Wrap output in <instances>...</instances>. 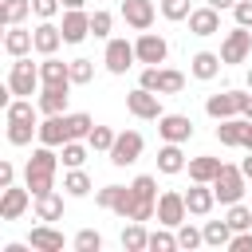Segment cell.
Returning a JSON list of instances; mask_svg holds the SVG:
<instances>
[{
  "label": "cell",
  "mask_w": 252,
  "mask_h": 252,
  "mask_svg": "<svg viewBox=\"0 0 252 252\" xmlns=\"http://www.w3.org/2000/svg\"><path fill=\"white\" fill-rule=\"evenodd\" d=\"M55 169H59V154H55V146H43V142H39V146L32 150L28 165H24V185L32 189V197L55 189Z\"/></svg>",
  "instance_id": "1"
},
{
  "label": "cell",
  "mask_w": 252,
  "mask_h": 252,
  "mask_svg": "<svg viewBox=\"0 0 252 252\" xmlns=\"http://www.w3.org/2000/svg\"><path fill=\"white\" fill-rule=\"evenodd\" d=\"M8 87H12V94H16V98H32V91H39V87H43V79H39V63H32L28 55L12 59Z\"/></svg>",
  "instance_id": "2"
},
{
  "label": "cell",
  "mask_w": 252,
  "mask_h": 252,
  "mask_svg": "<svg viewBox=\"0 0 252 252\" xmlns=\"http://www.w3.org/2000/svg\"><path fill=\"white\" fill-rule=\"evenodd\" d=\"M130 189H134V217H130V220H150V217H158V177L138 173V177L130 181Z\"/></svg>",
  "instance_id": "3"
},
{
  "label": "cell",
  "mask_w": 252,
  "mask_h": 252,
  "mask_svg": "<svg viewBox=\"0 0 252 252\" xmlns=\"http://www.w3.org/2000/svg\"><path fill=\"white\" fill-rule=\"evenodd\" d=\"M248 177H244V169L240 165H220V173L213 177V193H217V201L220 205H236L240 197H244V185Z\"/></svg>",
  "instance_id": "4"
},
{
  "label": "cell",
  "mask_w": 252,
  "mask_h": 252,
  "mask_svg": "<svg viewBox=\"0 0 252 252\" xmlns=\"http://www.w3.org/2000/svg\"><path fill=\"white\" fill-rule=\"evenodd\" d=\"M146 91H158V94H181L185 91V75L173 71V67H142V79H138Z\"/></svg>",
  "instance_id": "5"
},
{
  "label": "cell",
  "mask_w": 252,
  "mask_h": 252,
  "mask_svg": "<svg viewBox=\"0 0 252 252\" xmlns=\"http://www.w3.org/2000/svg\"><path fill=\"white\" fill-rule=\"evenodd\" d=\"M94 205H98V209H110V213L122 217V220H130V217H134V189H130V185H102V189L94 193Z\"/></svg>",
  "instance_id": "6"
},
{
  "label": "cell",
  "mask_w": 252,
  "mask_h": 252,
  "mask_svg": "<svg viewBox=\"0 0 252 252\" xmlns=\"http://www.w3.org/2000/svg\"><path fill=\"white\" fill-rule=\"evenodd\" d=\"M126 110H130L134 118H146V122H158V118L165 114V110H161V94H158V91H146L142 83L126 94Z\"/></svg>",
  "instance_id": "7"
},
{
  "label": "cell",
  "mask_w": 252,
  "mask_h": 252,
  "mask_svg": "<svg viewBox=\"0 0 252 252\" xmlns=\"http://www.w3.org/2000/svg\"><path fill=\"white\" fill-rule=\"evenodd\" d=\"M142 150H146V138L138 130H122L110 146V165H134L142 158Z\"/></svg>",
  "instance_id": "8"
},
{
  "label": "cell",
  "mask_w": 252,
  "mask_h": 252,
  "mask_svg": "<svg viewBox=\"0 0 252 252\" xmlns=\"http://www.w3.org/2000/svg\"><path fill=\"white\" fill-rule=\"evenodd\" d=\"M252 55V32L248 28H232V32H224V39H220V59L224 63H244Z\"/></svg>",
  "instance_id": "9"
},
{
  "label": "cell",
  "mask_w": 252,
  "mask_h": 252,
  "mask_svg": "<svg viewBox=\"0 0 252 252\" xmlns=\"http://www.w3.org/2000/svg\"><path fill=\"white\" fill-rule=\"evenodd\" d=\"M102 63H106L110 75H126V71L138 63V51H134V43H126V39H106Z\"/></svg>",
  "instance_id": "10"
},
{
  "label": "cell",
  "mask_w": 252,
  "mask_h": 252,
  "mask_svg": "<svg viewBox=\"0 0 252 252\" xmlns=\"http://www.w3.org/2000/svg\"><path fill=\"white\" fill-rule=\"evenodd\" d=\"M181 220H189V205H185V193H177V189L161 193V197H158V224H165V228H177Z\"/></svg>",
  "instance_id": "11"
},
{
  "label": "cell",
  "mask_w": 252,
  "mask_h": 252,
  "mask_svg": "<svg viewBox=\"0 0 252 252\" xmlns=\"http://www.w3.org/2000/svg\"><path fill=\"white\" fill-rule=\"evenodd\" d=\"M134 51H138V63H146V67H161L165 55H169V43H165L158 32H142L138 43H134Z\"/></svg>",
  "instance_id": "12"
},
{
  "label": "cell",
  "mask_w": 252,
  "mask_h": 252,
  "mask_svg": "<svg viewBox=\"0 0 252 252\" xmlns=\"http://www.w3.org/2000/svg\"><path fill=\"white\" fill-rule=\"evenodd\" d=\"M32 205V189L28 185H8L0 193V220H20Z\"/></svg>",
  "instance_id": "13"
},
{
  "label": "cell",
  "mask_w": 252,
  "mask_h": 252,
  "mask_svg": "<svg viewBox=\"0 0 252 252\" xmlns=\"http://www.w3.org/2000/svg\"><path fill=\"white\" fill-rule=\"evenodd\" d=\"M154 16H158L154 0H122V20H126L134 32H150V28H154Z\"/></svg>",
  "instance_id": "14"
},
{
  "label": "cell",
  "mask_w": 252,
  "mask_h": 252,
  "mask_svg": "<svg viewBox=\"0 0 252 252\" xmlns=\"http://www.w3.org/2000/svg\"><path fill=\"white\" fill-rule=\"evenodd\" d=\"M158 134H161V142H189L193 138V118L189 114H161Z\"/></svg>",
  "instance_id": "15"
},
{
  "label": "cell",
  "mask_w": 252,
  "mask_h": 252,
  "mask_svg": "<svg viewBox=\"0 0 252 252\" xmlns=\"http://www.w3.org/2000/svg\"><path fill=\"white\" fill-rule=\"evenodd\" d=\"M59 32H63V39H67V43H83V39L91 35V16H87L83 8H67V12H63Z\"/></svg>",
  "instance_id": "16"
},
{
  "label": "cell",
  "mask_w": 252,
  "mask_h": 252,
  "mask_svg": "<svg viewBox=\"0 0 252 252\" xmlns=\"http://www.w3.org/2000/svg\"><path fill=\"white\" fill-rule=\"evenodd\" d=\"M205 114L209 118H236L240 114V91H220V94H209L205 98Z\"/></svg>",
  "instance_id": "17"
},
{
  "label": "cell",
  "mask_w": 252,
  "mask_h": 252,
  "mask_svg": "<svg viewBox=\"0 0 252 252\" xmlns=\"http://www.w3.org/2000/svg\"><path fill=\"white\" fill-rule=\"evenodd\" d=\"M32 35H35V51L39 55H55L67 39H63V32H59V24H51V20H39L35 28H32Z\"/></svg>",
  "instance_id": "18"
},
{
  "label": "cell",
  "mask_w": 252,
  "mask_h": 252,
  "mask_svg": "<svg viewBox=\"0 0 252 252\" xmlns=\"http://www.w3.org/2000/svg\"><path fill=\"white\" fill-rule=\"evenodd\" d=\"M185 205H189V217H209L213 205H217V193L209 181H193V189L185 193Z\"/></svg>",
  "instance_id": "19"
},
{
  "label": "cell",
  "mask_w": 252,
  "mask_h": 252,
  "mask_svg": "<svg viewBox=\"0 0 252 252\" xmlns=\"http://www.w3.org/2000/svg\"><path fill=\"white\" fill-rule=\"evenodd\" d=\"M189 32L201 35V39H205V35H217V32H220V12H217L213 4L193 8V12H189Z\"/></svg>",
  "instance_id": "20"
},
{
  "label": "cell",
  "mask_w": 252,
  "mask_h": 252,
  "mask_svg": "<svg viewBox=\"0 0 252 252\" xmlns=\"http://www.w3.org/2000/svg\"><path fill=\"white\" fill-rule=\"evenodd\" d=\"M39 79H43V87H75V83H71V63L55 59V55H43Z\"/></svg>",
  "instance_id": "21"
},
{
  "label": "cell",
  "mask_w": 252,
  "mask_h": 252,
  "mask_svg": "<svg viewBox=\"0 0 252 252\" xmlns=\"http://www.w3.org/2000/svg\"><path fill=\"white\" fill-rule=\"evenodd\" d=\"M4 51H8L12 59H20V55H32V51H35V35H32L28 28H20V24H12V28L4 32Z\"/></svg>",
  "instance_id": "22"
},
{
  "label": "cell",
  "mask_w": 252,
  "mask_h": 252,
  "mask_svg": "<svg viewBox=\"0 0 252 252\" xmlns=\"http://www.w3.org/2000/svg\"><path fill=\"white\" fill-rule=\"evenodd\" d=\"M220 67H224V59H220L217 51H197V55L189 59V75H193V79H201V83L217 79V75H220Z\"/></svg>",
  "instance_id": "23"
},
{
  "label": "cell",
  "mask_w": 252,
  "mask_h": 252,
  "mask_svg": "<svg viewBox=\"0 0 252 252\" xmlns=\"http://www.w3.org/2000/svg\"><path fill=\"white\" fill-rule=\"evenodd\" d=\"M71 87H39V114H67V94Z\"/></svg>",
  "instance_id": "24"
},
{
  "label": "cell",
  "mask_w": 252,
  "mask_h": 252,
  "mask_svg": "<svg viewBox=\"0 0 252 252\" xmlns=\"http://www.w3.org/2000/svg\"><path fill=\"white\" fill-rule=\"evenodd\" d=\"M220 165H224L220 158H213V154H197V158H189L185 169H189V181H209V185H213V177L220 173Z\"/></svg>",
  "instance_id": "25"
},
{
  "label": "cell",
  "mask_w": 252,
  "mask_h": 252,
  "mask_svg": "<svg viewBox=\"0 0 252 252\" xmlns=\"http://www.w3.org/2000/svg\"><path fill=\"white\" fill-rule=\"evenodd\" d=\"M28 244H32V248H39V252H63V232H59V228H51V224L43 220V224H35V228H32Z\"/></svg>",
  "instance_id": "26"
},
{
  "label": "cell",
  "mask_w": 252,
  "mask_h": 252,
  "mask_svg": "<svg viewBox=\"0 0 252 252\" xmlns=\"http://www.w3.org/2000/svg\"><path fill=\"white\" fill-rule=\"evenodd\" d=\"M244 130H248V118L236 114V118H220L217 126V142L220 146H244Z\"/></svg>",
  "instance_id": "27"
},
{
  "label": "cell",
  "mask_w": 252,
  "mask_h": 252,
  "mask_svg": "<svg viewBox=\"0 0 252 252\" xmlns=\"http://www.w3.org/2000/svg\"><path fill=\"white\" fill-rule=\"evenodd\" d=\"M185 165H189V158L181 154V142H165V146L158 150V169H161V173L173 177V173H181Z\"/></svg>",
  "instance_id": "28"
},
{
  "label": "cell",
  "mask_w": 252,
  "mask_h": 252,
  "mask_svg": "<svg viewBox=\"0 0 252 252\" xmlns=\"http://www.w3.org/2000/svg\"><path fill=\"white\" fill-rule=\"evenodd\" d=\"M39 142L43 146H63L67 142V122H63V114H47L43 122H39Z\"/></svg>",
  "instance_id": "29"
},
{
  "label": "cell",
  "mask_w": 252,
  "mask_h": 252,
  "mask_svg": "<svg viewBox=\"0 0 252 252\" xmlns=\"http://www.w3.org/2000/svg\"><path fill=\"white\" fill-rule=\"evenodd\" d=\"M35 217H39V220H47V224H51V220H59V217H63V193H55V189L39 193V197H35Z\"/></svg>",
  "instance_id": "30"
},
{
  "label": "cell",
  "mask_w": 252,
  "mask_h": 252,
  "mask_svg": "<svg viewBox=\"0 0 252 252\" xmlns=\"http://www.w3.org/2000/svg\"><path fill=\"white\" fill-rule=\"evenodd\" d=\"M122 248H126V252H146V248H150L146 220H130V224L122 228Z\"/></svg>",
  "instance_id": "31"
},
{
  "label": "cell",
  "mask_w": 252,
  "mask_h": 252,
  "mask_svg": "<svg viewBox=\"0 0 252 252\" xmlns=\"http://www.w3.org/2000/svg\"><path fill=\"white\" fill-rule=\"evenodd\" d=\"M87 154H91V142H83V138H71V142L59 146V158H63L67 169H79V165L87 161Z\"/></svg>",
  "instance_id": "32"
},
{
  "label": "cell",
  "mask_w": 252,
  "mask_h": 252,
  "mask_svg": "<svg viewBox=\"0 0 252 252\" xmlns=\"http://www.w3.org/2000/svg\"><path fill=\"white\" fill-rule=\"evenodd\" d=\"M35 114H39V106H32V98H12L4 106V122H39Z\"/></svg>",
  "instance_id": "33"
},
{
  "label": "cell",
  "mask_w": 252,
  "mask_h": 252,
  "mask_svg": "<svg viewBox=\"0 0 252 252\" xmlns=\"http://www.w3.org/2000/svg\"><path fill=\"white\" fill-rule=\"evenodd\" d=\"M205 244L209 248H228V240H232V224L228 220H205Z\"/></svg>",
  "instance_id": "34"
},
{
  "label": "cell",
  "mask_w": 252,
  "mask_h": 252,
  "mask_svg": "<svg viewBox=\"0 0 252 252\" xmlns=\"http://www.w3.org/2000/svg\"><path fill=\"white\" fill-rule=\"evenodd\" d=\"M32 16V0H4L0 4V24L12 28V24H24Z\"/></svg>",
  "instance_id": "35"
},
{
  "label": "cell",
  "mask_w": 252,
  "mask_h": 252,
  "mask_svg": "<svg viewBox=\"0 0 252 252\" xmlns=\"http://www.w3.org/2000/svg\"><path fill=\"white\" fill-rule=\"evenodd\" d=\"M91 189H94V185H91V177L83 173V165H79V169H67V173H63V193H67V197H87Z\"/></svg>",
  "instance_id": "36"
},
{
  "label": "cell",
  "mask_w": 252,
  "mask_h": 252,
  "mask_svg": "<svg viewBox=\"0 0 252 252\" xmlns=\"http://www.w3.org/2000/svg\"><path fill=\"white\" fill-rule=\"evenodd\" d=\"M63 122H67V142H71V138H83V142H87V134L94 130V118H91V114H83V110L63 114Z\"/></svg>",
  "instance_id": "37"
},
{
  "label": "cell",
  "mask_w": 252,
  "mask_h": 252,
  "mask_svg": "<svg viewBox=\"0 0 252 252\" xmlns=\"http://www.w3.org/2000/svg\"><path fill=\"white\" fill-rule=\"evenodd\" d=\"M32 138H39V122H8V142L12 146H28Z\"/></svg>",
  "instance_id": "38"
},
{
  "label": "cell",
  "mask_w": 252,
  "mask_h": 252,
  "mask_svg": "<svg viewBox=\"0 0 252 252\" xmlns=\"http://www.w3.org/2000/svg\"><path fill=\"white\" fill-rule=\"evenodd\" d=\"M181 244H177V232L173 228H158V232H150V252H177Z\"/></svg>",
  "instance_id": "39"
},
{
  "label": "cell",
  "mask_w": 252,
  "mask_h": 252,
  "mask_svg": "<svg viewBox=\"0 0 252 252\" xmlns=\"http://www.w3.org/2000/svg\"><path fill=\"white\" fill-rule=\"evenodd\" d=\"M114 138H118V134H114L110 126H94V130L87 134V142H91V150H94V154H110Z\"/></svg>",
  "instance_id": "40"
},
{
  "label": "cell",
  "mask_w": 252,
  "mask_h": 252,
  "mask_svg": "<svg viewBox=\"0 0 252 252\" xmlns=\"http://www.w3.org/2000/svg\"><path fill=\"white\" fill-rule=\"evenodd\" d=\"M177 244L193 252V248H201V244H205V232H201V228H193L189 220H181V224H177Z\"/></svg>",
  "instance_id": "41"
},
{
  "label": "cell",
  "mask_w": 252,
  "mask_h": 252,
  "mask_svg": "<svg viewBox=\"0 0 252 252\" xmlns=\"http://www.w3.org/2000/svg\"><path fill=\"white\" fill-rule=\"evenodd\" d=\"M228 224H232V232H244V228H252V209L248 205H228V217H224Z\"/></svg>",
  "instance_id": "42"
},
{
  "label": "cell",
  "mask_w": 252,
  "mask_h": 252,
  "mask_svg": "<svg viewBox=\"0 0 252 252\" xmlns=\"http://www.w3.org/2000/svg\"><path fill=\"white\" fill-rule=\"evenodd\" d=\"M158 8H161V16H165V20H173V24H177V20H189V12H193V4H189V0H161Z\"/></svg>",
  "instance_id": "43"
},
{
  "label": "cell",
  "mask_w": 252,
  "mask_h": 252,
  "mask_svg": "<svg viewBox=\"0 0 252 252\" xmlns=\"http://www.w3.org/2000/svg\"><path fill=\"white\" fill-rule=\"evenodd\" d=\"M110 28H114V16L110 12H91V35H98V39H110Z\"/></svg>",
  "instance_id": "44"
},
{
  "label": "cell",
  "mask_w": 252,
  "mask_h": 252,
  "mask_svg": "<svg viewBox=\"0 0 252 252\" xmlns=\"http://www.w3.org/2000/svg\"><path fill=\"white\" fill-rule=\"evenodd\" d=\"M71 244H75V252H98V248H102V236H98L94 228H83V232H75Z\"/></svg>",
  "instance_id": "45"
},
{
  "label": "cell",
  "mask_w": 252,
  "mask_h": 252,
  "mask_svg": "<svg viewBox=\"0 0 252 252\" xmlns=\"http://www.w3.org/2000/svg\"><path fill=\"white\" fill-rule=\"evenodd\" d=\"M91 79H94V63H91V59H71V83L83 87V83H91Z\"/></svg>",
  "instance_id": "46"
},
{
  "label": "cell",
  "mask_w": 252,
  "mask_h": 252,
  "mask_svg": "<svg viewBox=\"0 0 252 252\" xmlns=\"http://www.w3.org/2000/svg\"><path fill=\"white\" fill-rule=\"evenodd\" d=\"M59 8H63V0H32V12H35L39 20H51Z\"/></svg>",
  "instance_id": "47"
},
{
  "label": "cell",
  "mask_w": 252,
  "mask_h": 252,
  "mask_svg": "<svg viewBox=\"0 0 252 252\" xmlns=\"http://www.w3.org/2000/svg\"><path fill=\"white\" fill-rule=\"evenodd\" d=\"M228 252H252V228H244V232H232V240H228Z\"/></svg>",
  "instance_id": "48"
},
{
  "label": "cell",
  "mask_w": 252,
  "mask_h": 252,
  "mask_svg": "<svg viewBox=\"0 0 252 252\" xmlns=\"http://www.w3.org/2000/svg\"><path fill=\"white\" fill-rule=\"evenodd\" d=\"M232 20H236L240 28H252V0H236V8H232Z\"/></svg>",
  "instance_id": "49"
},
{
  "label": "cell",
  "mask_w": 252,
  "mask_h": 252,
  "mask_svg": "<svg viewBox=\"0 0 252 252\" xmlns=\"http://www.w3.org/2000/svg\"><path fill=\"white\" fill-rule=\"evenodd\" d=\"M8 185H16V165L0 161V189H8Z\"/></svg>",
  "instance_id": "50"
},
{
  "label": "cell",
  "mask_w": 252,
  "mask_h": 252,
  "mask_svg": "<svg viewBox=\"0 0 252 252\" xmlns=\"http://www.w3.org/2000/svg\"><path fill=\"white\" fill-rule=\"evenodd\" d=\"M240 114L252 118V94H244V91H240Z\"/></svg>",
  "instance_id": "51"
},
{
  "label": "cell",
  "mask_w": 252,
  "mask_h": 252,
  "mask_svg": "<svg viewBox=\"0 0 252 252\" xmlns=\"http://www.w3.org/2000/svg\"><path fill=\"white\" fill-rule=\"evenodd\" d=\"M240 169H244V177H248V181H252V150H248V158H244V161H240Z\"/></svg>",
  "instance_id": "52"
},
{
  "label": "cell",
  "mask_w": 252,
  "mask_h": 252,
  "mask_svg": "<svg viewBox=\"0 0 252 252\" xmlns=\"http://www.w3.org/2000/svg\"><path fill=\"white\" fill-rule=\"evenodd\" d=\"M209 4H213L217 12H224V8H236V0H209Z\"/></svg>",
  "instance_id": "53"
},
{
  "label": "cell",
  "mask_w": 252,
  "mask_h": 252,
  "mask_svg": "<svg viewBox=\"0 0 252 252\" xmlns=\"http://www.w3.org/2000/svg\"><path fill=\"white\" fill-rule=\"evenodd\" d=\"M244 150H252V118H248V130H244Z\"/></svg>",
  "instance_id": "54"
},
{
  "label": "cell",
  "mask_w": 252,
  "mask_h": 252,
  "mask_svg": "<svg viewBox=\"0 0 252 252\" xmlns=\"http://www.w3.org/2000/svg\"><path fill=\"white\" fill-rule=\"evenodd\" d=\"M87 0H63V8H83Z\"/></svg>",
  "instance_id": "55"
},
{
  "label": "cell",
  "mask_w": 252,
  "mask_h": 252,
  "mask_svg": "<svg viewBox=\"0 0 252 252\" xmlns=\"http://www.w3.org/2000/svg\"><path fill=\"white\" fill-rule=\"evenodd\" d=\"M248 91H252V67H248Z\"/></svg>",
  "instance_id": "56"
}]
</instances>
